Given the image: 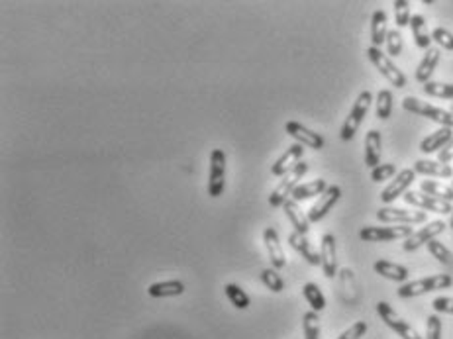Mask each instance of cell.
Here are the masks:
<instances>
[{"instance_id": "43", "label": "cell", "mask_w": 453, "mask_h": 339, "mask_svg": "<svg viewBox=\"0 0 453 339\" xmlns=\"http://www.w3.org/2000/svg\"><path fill=\"white\" fill-rule=\"evenodd\" d=\"M432 308L437 314H452L453 316V298L452 296H439L432 302Z\"/></svg>"}, {"instance_id": "31", "label": "cell", "mask_w": 453, "mask_h": 339, "mask_svg": "<svg viewBox=\"0 0 453 339\" xmlns=\"http://www.w3.org/2000/svg\"><path fill=\"white\" fill-rule=\"evenodd\" d=\"M393 92L388 89H383L377 92V118L379 120H388L393 114Z\"/></svg>"}, {"instance_id": "1", "label": "cell", "mask_w": 453, "mask_h": 339, "mask_svg": "<svg viewBox=\"0 0 453 339\" xmlns=\"http://www.w3.org/2000/svg\"><path fill=\"white\" fill-rule=\"evenodd\" d=\"M403 108H405L406 112L416 114V116H420V118H428V120L436 122L442 128L453 129L452 110H445V108H439V106L424 102V100H420V98L416 97H406L405 100H403Z\"/></svg>"}, {"instance_id": "44", "label": "cell", "mask_w": 453, "mask_h": 339, "mask_svg": "<svg viewBox=\"0 0 453 339\" xmlns=\"http://www.w3.org/2000/svg\"><path fill=\"white\" fill-rule=\"evenodd\" d=\"M437 161L444 163V165H449V163L453 161V138L452 141H449V144H447V146L437 154Z\"/></svg>"}, {"instance_id": "26", "label": "cell", "mask_w": 453, "mask_h": 339, "mask_svg": "<svg viewBox=\"0 0 453 339\" xmlns=\"http://www.w3.org/2000/svg\"><path fill=\"white\" fill-rule=\"evenodd\" d=\"M387 24L388 18L385 10H375L371 16V43L373 48H379L383 43H387Z\"/></svg>"}, {"instance_id": "17", "label": "cell", "mask_w": 453, "mask_h": 339, "mask_svg": "<svg viewBox=\"0 0 453 339\" xmlns=\"http://www.w3.org/2000/svg\"><path fill=\"white\" fill-rule=\"evenodd\" d=\"M302 155H304V146H300V144H292L287 151H284L279 159H277L273 165H271V173L275 175V177H284L289 171H292L297 165L300 163L302 159Z\"/></svg>"}, {"instance_id": "36", "label": "cell", "mask_w": 453, "mask_h": 339, "mask_svg": "<svg viewBox=\"0 0 453 339\" xmlns=\"http://www.w3.org/2000/svg\"><path fill=\"white\" fill-rule=\"evenodd\" d=\"M261 281H263V284L267 286L269 291L277 292V294L284 291V281L281 279V275L277 273V269H273V267L261 271Z\"/></svg>"}, {"instance_id": "28", "label": "cell", "mask_w": 453, "mask_h": 339, "mask_svg": "<svg viewBox=\"0 0 453 339\" xmlns=\"http://www.w3.org/2000/svg\"><path fill=\"white\" fill-rule=\"evenodd\" d=\"M410 30H412V38L416 48L426 49L428 51L432 48V33L428 32V26H426V18L422 14H414L412 20H410Z\"/></svg>"}, {"instance_id": "40", "label": "cell", "mask_w": 453, "mask_h": 339, "mask_svg": "<svg viewBox=\"0 0 453 339\" xmlns=\"http://www.w3.org/2000/svg\"><path fill=\"white\" fill-rule=\"evenodd\" d=\"M432 41H436L439 48L453 51V33L449 30H445V28H436L432 32Z\"/></svg>"}, {"instance_id": "3", "label": "cell", "mask_w": 453, "mask_h": 339, "mask_svg": "<svg viewBox=\"0 0 453 339\" xmlns=\"http://www.w3.org/2000/svg\"><path fill=\"white\" fill-rule=\"evenodd\" d=\"M453 284L452 275H432L424 276V279H418V281H412V283H405L397 291L398 298H414V296H420V294H428V292L434 291H445Z\"/></svg>"}, {"instance_id": "37", "label": "cell", "mask_w": 453, "mask_h": 339, "mask_svg": "<svg viewBox=\"0 0 453 339\" xmlns=\"http://www.w3.org/2000/svg\"><path fill=\"white\" fill-rule=\"evenodd\" d=\"M395 20H397L398 28H406L410 26L412 20V12H410V2L408 0H395Z\"/></svg>"}, {"instance_id": "27", "label": "cell", "mask_w": 453, "mask_h": 339, "mask_svg": "<svg viewBox=\"0 0 453 339\" xmlns=\"http://www.w3.org/2000/svg\"><path fill=\"white\" fill-rule=\"evenodd\" d=\"M185 292V284L181 281H161L147 286V294L151 298H169V296H181Z\"/></svg>"}, {"instance_id": "25", "label": "cell", "mask_w": 453, "mask_h": 339, "mask_svg": "<svg viewBox=\"0 0 453 339\" xmlns=\"http://www.w3.org/2000/svg\"><path fill=\"white\" fill-rule=\"evenodd\" d=\"M328 190V183L324 178H316V181H308V183H302L294 190H292L291 198L297 202L308 200V198H314V196H322L324 193Z\"/></svg>"}, {"instance_id": "45", "label": "cell", "mask_w": 453, "mask_h": 339, "mask_svg": "<svg viewBox=\"0 0 453 339\" xmlns=\"http://www.w3.org/2000/svg\"><path fill=\"white\" fill-rule=\"evenodd\" d=\"M449 227L453 230V212H452V220H449Z\"/></svg>"}, {"instance_id": "30", "label": "cell", "mask_w": 453, "mask_h": 339, "mask_svg": "<svg viewBox=\"0 0 453 339\" xmlns=\"http://www.w3.org/2000/svg\"><path fill=\"white\" fill-rule=\"evenodd\" d=\"M302 294L307 298L308 306L312 308V312H322L326 308V298H324V292L320 291V286L314 283H307L302 286Z\"/></svg>"}, {"instance_id": "29", "label": "cell", "mask_w": 453, "mask_h": 339, "mask_svg": "<svg viewBox=\"0 0 453 339\" xmlns=\"http://www.w3.org/2000/svg\"><path fill=\"white\" fill-rule=\"evenodd\" d=\"M420 193L430 194L434 198H439L444 202H453V186L439 183V181H422L420 183Z\"/></svg>"}, {"instance_id": "13", "label": "cell", "mask_w": 453, "mask_h": 339, "mask_svg": "<svg viewBox=\"0 0 453 339\" xmlns=\"http://www.w3.org/2000/svg\"><path fill=\"white\" fill-rule=\"evenodd\" d=\"M410 206H416L420 210L426 212H436V214H452L453 206L449 202L439 200V198H434L430 194L418 193V190H408V193L403 196Z\"/></svg>"}, {"instance_id": "18", "label": "cell", "mask_w": 453, "mask_h": 339, "mask_svg": "<svg viewBox=\"0 0 453 339\" xmlns=\"http://www.w3.org/2000/svg\"><path fill=\"white\" fill-rule=\"evenodd\" d=\"M289 245H291L292 249L299 253L300 257L307 261L308 265H314V267H320L322 265V259H320V253L312 247V243L308 242L307 235H300L297 232H292L289 235Z\"/></svg>"}, {"instance_id": "4", "label": "cell", "mask_w": 453, "mask_h": 339, "mask_svg": "<svg viewBox=\"0 0 453 339\" xmlns=\"http://www.w3.org/2000/svg\"><path fill=\"white\" fill-rule=\"evenodd\" d=\"M308 169H310V165H308L307 161H300L294 169L289 171V173L281 178V183L277 185L275 190L271 193V196H269V204H271L273 208H279V206L283 208V204L291 198L292 190L299 186V181H302V177L307 175Z\"/></svg>"}, {"instance_id": "35", "label": "cell", "mask_w": 453, "mask_h": 339, "mask_svg": "<svg viewBox=\"0 0 453 339\" xmlns=\"http://www.w3.org/2000/svg\"><path fill=\"white\" fill-rule=\"evenodd\" d=\"M302 328H304V339H320V318L318 312H307L302 316Z\"/></svg>"}, {"instance_id": "5", "label": "cell", "mask_w": 453, "mask_h": 339, "mask_svg": "<svg viewBox=\"0 0 453 339\" xmlns=\"http://www.w3.org/2000/svg\"><path fill=\"white\" fill-rule=\"evenodd\" d=\"M367 57H369V61H371L375 67H377V71H379L385 79H387L393 87H397V89H405L406 87V75L398 69L395 61L387 55V53H383L379 48H369L367 49Z\"/></svg>"}, {"instance_id": "9", "label": "cell", "mask_w": 453, "mask_h": 339, "mask_svg": "<svg viewBox=\"0 0 453 339\" xmlns=\"http://www.w3.org/2000/svg\"><path fill=\"white\" fill-rule=\"evenodd\" d=\"M226 188V154L214 149L210 154V171H208V196L220 198Z\"/></svg>"}, {"instance_id": "20", "label": "cell", "mask_w": 453, "mask_h": 339, "mask_svg": "<svg viewBox=\"0 0 453 339\" xmlns=\"http://www.w3.org/2000/svg\"><path fill=\"white\" fill-rule=\"evenodd\" d=\"M375 273L380 275L387 281H395V283H406L408 281V269L398 263H393V261H387V259H379L375 261Z\"/></svg>"}, {"instance_id": "24", "label": "cell", "mask_w": 453, "mask_h": 339, "mask_svg": "<svg viewBox=\"0 0 453 339\" xmlns=\"http://www.w3.org/2000/svg\"><path fill=\"white\" fill-rule=\"evenodd\" d=\"M414 171L418 175H426V177L453 178V167L439 161H432V159H418L414 163Z\"/></svg>"}, {"instance_id": "10", "label": "cell", "mask_w": 453, "mask_h": 339, "mask_svg": "<svg viewBox=\"0 0 453 339\" xmlns=\"http://www.w3.org/2000/svg\"><path fill=\"white\" fill-rule=\"evenodd\" d=\"M445 227H447V224H445L444 220H434V222H430V224H426V226L420 227V230H416L408 240H405L403 249H405L406 253H412V251H416L418 247H422V245H428L432 240H436L437 235L444 234Z\"/></svg>"}, {"instance_id": "22", "label": "cell", "mask_w": 453, "mask_h": 339, "mask_svg": "<svg viewBox=\"0 0 453 339\" xmlns=\"http://www.w3.org/2000/svg\"><path fill=\"white\" fill-rule=\"evenodd\" d=\"M283 210L284 214H287L289 222L292 224V227H294V232H297V234L307 235L308 232H310V220H308V216L304 214V212L300 210L299 202L289 198V200L283 204Z\"/></svg>"}, {"instance_id": "14", "label": "cell", "mask_w": 453, "mask_h": 339, "mask_svg": "<svg viewBox=\"0 0 453 339\" xmlns=\"http://www.w3.org/2000/svg\"><path fill=\"white\" fill-rule=\"evenodd\" d=\"M284 131L291 136V138L297 139V144H300V146H304L308 147V149H314V151H320V149H324V138L320 136V134H316V131H312L310 128H307V126H302L300 122H287L284 124Z\"/></svg>"}, {"instance_id": "46", "label": "cell", "mask_w": 453, "mask_h": 339, "mask_svg": "<svg viewBox=\"0 0 453 339\" xmlns=\"http://www.w3.org/2000/svg\"><path fill=\"white\" fill-rule=\"evenodd\" d=\"M452 112H453V106H452Z\"/></svg>"}, {"instance_id": "38", "label": "cell", "mask_w": 453, "mask_h": 339, "mask_svg": "<svg viewBox=\"0 0 453 339\" xmlns=\"http://www.w3.org/2000/svg\"><path fill=\"white\" fill-rule=\"evenodd\" d=\"M397 175V165L395 163H383V165H377L375 169H371V181L373 183H383V181H388Z\"/></svg>"}, {"instance_id": "16", "label": "cell", "mask_w": 453, "mask_h": 339, "mask_svg": "<svg viewBox=\"0 0 453 339\" xmlns=\"http://www.w3.org/2000/svg\"><path fill=\"white\" fill-rule=\"evenodd\" d=\"M263 243L267 247L269 259H271V265L273 269H283L287 265V257H284L283 245H281V237H279V232L275 227H265L263 230Z\"/></svg>"}, {"instance_id": "33", "label": "cell", "mask_w": 453, "mask_h": 339, "mask_svg": "<svg viewBox=\"0 0 453 339\" xmlns=\"http://www.w3.org/2000/svg\"><path fill=\"white\" fill-rule=\"evenodd\" d=\"M424 92H426L428 97L447 98V100H453V85L452 82L430 81L424 85Z\"/></svg>"}, {"instance_id": "15", "label": "cell", "mask_w": 453, "mask_h": 339, "mask_svg": "<svg viewBox=\"0 0 453 339\" xmlns=\"http://www.w3.org/2000/svg\"><path fill=\"white\" fill-rule=\"evenodd\" d=\"M320 259H322V271L328 279H334L338 273V247H336V237L332 234L322 235L320 242Z\"/></svg>"}, {"instance_id": "2", "label": "cell", "mask_w": 453, "mask_h": 339, "mask_svg": "<svg viewBox=\"0 0 453 339\" xmlns=\"http://www.w3.org/2000/svg\"><path fill=\"white\" fill-rule=\"evenodd\" d=\"M371 90H361L359 97L356 98L353 106H351V110H349L348 118L343 122V126H341L340 138L343 139V141H351V139L356 138L357 129L363 124V118L367 116V112H369V108H371Z\"/></svg>"}, {"instance_id": "34", "label": "cell", "mask_w": 453, "mask_h": 339, "mask_svg": "<svg viewBox=\"0 0 453 339\" xmlns=\"http://www.w3.org/2000/svg\"><path fill=\"white\" fill-rule=\"evenodd\" d=\"M430 251V255L434 259H437L442 265H447V267H453V253L447 247H445L444 243L437 242V240H432V242L426 245Z\"/></svg>"}, {"instance_id": "47", "label": "cell", "mask_w": 453, "mask_h": 339, "mask_svg": "<svg viewBox=\"0 0 453 339\" xmlns=\"http://www.w3.org/2000/svg\"><path fill=\"white\" fill-rule=\"evenodd\" d=\"M452 186H453V185H452Z\"/></svg>"}, {"instance_id": "32", "label": "cell", "mask_w": 453, "mask_h": 339, "mask_svg": "<svg viewBox=\"0 0 453 339\" xmlns=\"http://www.w3.org/2000/svg\"><path fill=\"white\" fill-rule=\"evenodd\" d=\"M224 292H226L228 300L232 302V306L238 308V310H247L250 308V296L238 286V284H226L224 286Z\"/></svg>"}, {"instance_id": "41", "label": "cell", "mask_w": 453, "mask_h": 339, "mask_svg": "<svg viewBox=\"0 0 453 339\" xmlns=\"http://www.w3.org/2000/svg\"><path fill=\"white\" fill-rule=\"evenodd\" d=\"M426 339H442V320L434 314L426 320Z\"/></svg>"}, {"instance_id": "7", "label": "cell", "mask_w": 453, "mask_h": 339, "mask_svg": "<svg viewBox=\"0 0 453 339\" xmlns=\"http://www.w3.org/2000/svg\"><path fill=\"white\" fill-rule=\"evenodd\" d=\"M377 220L387 224V226H414V224H424L428 220V214L406 210V208L383 206L380 210H377Z\"/></svg>"}, {"instance_id": "6", "label": "cell", "mask_w": 453, "mask_h": 339, "mask_svg": "<svg viewBox=\"0 0 453 339\" xmlns=\"http://www.w3.org/2000/svg\"><path fill=\"white\" fill-rule=\"evenodd\" d=\"M414 234L412 226H365L359 232V237L367 243L397 242L408 240Z\"/></svg>"}, {"instance_id": "8", "label": "cell", "mask_w": 453, "mask_h": 339, "mask_svg": "<svg viewBox=\"0 0 453 339\" xmlns=\"http://www.w3.org/2000/svg\"><path fill=\"white\" fill-rule=\"evenodd\" d=\"M377 314L380 316V320L387 323L390 330L398 333L403 339H424L418 333V330H414L412 325L406 322L403 316H398L397 310L390 306L388 302H379L377 304Z\"/></svg>"}, {"instance_id": "11", "label": "cell", "mask_w": 453, "mask_h": 339, "mask_svg": "<svg viewBox=\"0 0 453 339\" xmlns=\"http://www.w3.org/2000/svg\"><path fill=\"white\" fill-rule=\"evenodd\" d=\"M414 178H416V171L414 169H403L398 173L395 181H390L385 188H383V193H380V200L383 204H390V202H395L397 198L400 196H405L408 193V188L410 185L414 183Z\"/></svg>"}, {"instance_id": "23", "label": "cell", "mask_w": 453, "mask_h": 339, "mask_svg": "<svg viewBox=\"0 0 453 339\" xmlns=\"http://www.w3.org/2000/svg\"><path fill=\"white\" fill-rule=\"evenodd\" d=\"M453 138V129L452 128H439L434 134H430L428 138L422 139L420 144V151L422 154H434V151H442Z\"/></svg>"}, {"instance_id": "19", "label": "cell", "mask_w": 453, "mask_h": 339, "mask_svg": "<svg viewBox=\"0 0 453 339\" xmlns=\"http://www.w3.org/2000/svg\"><path fill=\"white\" fill-rule=\"evenodd\" d=\"M380 151H383V136L379 129H369L365 136V165L375 169L380 165Z\"/></svg>"}, {"instance_id": "42", "label": "cell", "mask_w": 453, "mask_h": 339, "mask_svg": "<svg viewBox=\"0 0 453 339\" xmlns=\"http://www.w3.org/2000/svg\"><path fill=\"white\" fill-rule=\"evenodd\" d=\"M367 333V323L356 322L353 325H349L348 330L341 333L338 339H361Z\"/></svg>"}, {"instance_id": "12", "label": "cell", "mask_w": 453, "mask_h": 339, "mask_svg": "<svg viewBox=\"0 0 453 339\" xmlns=\"http://www.w3.org/2000/svg\"><path fill=\"white\" fill-rule=\"evenodd\" d=\"M341 198V188L338 185H330L328 186V190L318 198V200L312 204V208L308 210V220H310V224H314V222H320L322 218L328 216V212L332 210L334 206L340 202Z\"/></svg>"}, {"instance_id": "39", "label": "cell", "mask_w": 453, "mask_h": 339, "mask_svg": "<svg viewBox=\"0 0 453 339\" xmlns=\"http://www.w3.org/2000/svg\"><path fill=\"white\" fill-rule=\"evenodd\" d=\"M403 48H405V43H403V33L398 32V30H388L387 33L388 57H398L400 53H403Z\"/></svg>"}, {"instance_id": "21", "label": "cell", "mask_w": 453, "mask_h": 339, "mask_svg": "<svg viewBox=\"0 0 453 339\" xmlns=\"http://www.w3.org/2000/svg\"><path fill=\"white\" fill-rule=\"evenodd\" d=\"M439 57H442V53H439V49L436 48H430L428 51L424 53L422 61L418 63V67H416V73H414L416 81L422 82V85L432 81V75H434L437 63H439Z\"/></svg>"}]
</instances>
